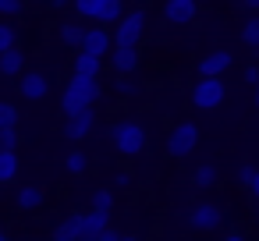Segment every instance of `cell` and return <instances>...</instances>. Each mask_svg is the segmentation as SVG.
<instances>
[{
    "label": "cell",
    "instance_id": "36",
    "mask_svg": "<svg viewBox=\"0 0 259 241\" xmlns=\"http://www.w3.org/2000/svg\"><path fill=\"white\" fill-rule=\"evenodd\" d=\"M224 241H245V237H241V234H227Z\"/></svg>",
    "mask_w": 259,
    "mask_h": 241
},
{
    "label": "cell",
    "instance_id": "19",
    "mask_svg": "<svg viewBox=\"0 0 259 241\" xmlns=\"http://www.w3.org/2000/svg\"><path fill=\"white\" fill-rule=\"evenodd\" d=\"M43 199H47V195H43L39 184H25V188L18 191V206H22V209H39Z\"/></svg>",
    "mask_w": 259,
    "mask_h": 241
},
{
    "label": "cell",
    "instance_id": "25",
    "mask_svg": "<svg viewBox=\"0 0 259 241\" xmlns=\"http://www.w3.org/2000/svg\"><path fill=\"white\" fill-rule=\"evenodd\" d=\"M93 209H100V213H110V209H114V191L100 188V191L93 195Z\"/></svg>",
    "mask_w": 259,
    "mask_h": 241
},
{
    "label": "cell",
    "instance_id": "1",
    "mask_svg": "<svg viewBox=\"0 0 259 241\" xmlns=\"http://www.w3.org/2000/svg\"><path fill=\"white\" fill-rule=\"evenodd\" d=\"M100 100V82L96 78H82V75H75L68 85H64V96H61V110L71 117V114H78V110H85V107H93Z\"/></svg>",
    "mask_w": 259,
    "mask_h": 241
},
{
    "label": "cell",
    "instance_id": "39",
    "mask_svg": "<svg viewBox=\"0 0 259 241\" xmlns=\"http://www.w3.org/2000/svg\"><path fill=\"white\" fill-rule=\"evenodd\" d=\"M0 241H8V234H4V230H0Z\"/></svg>",
    "mask_w": 259,
    "mask_h": 241
},
{
    "label": "cell",
    "instance_id": "14",
    "mask_svg": "<svg viewBox=\"0 0 259 241\" xmlns=\"http://www.w3.org/2000/svg\"><path fill=\"white\" fill-rule=\"evenodd\" d=\"M114 68L121 75H132L139 68V46H114Z\"/></svg>",
    "mask_w": 259,
    "mask_h": 241
},
{
    "label": "cell",
    "instance_id": "28",
    "mask_svg": "<svg viewBox=\"0 0 259 241\" xmlns=\"http://www.w3.org/2000/svg\"><path fill=\"white\" fill-rule=\"evenodd\" d=\"M18 146V131L15 128H0V149H15Z\"/></svg>",
    "mask_w": 259,
    "mask_h": 241
},
{
    "label": "cell",
    "instance_id": "27",
    "mask_svg": "<svg viewBox=\"0 0 259 241\" xmlns=\"http://www.w3.org/2000/svg\"><path fill=\"white\" fill-rule=\"evenodd\" d=\"M117 92H121V96H139V82L128 78V75H121V78H117Z\"/></svg>",
    "mask_w": 259,
    "mask_h": 241
},
{
    "label": "cell",
    "instance_id": "38",
    "mask_svg": "<svg viewBox=\"0 0 259 241\" xmlns=\"http://www.w3.org/2000/svg\"><path fill=\"white\" fill-rule=\"evenodd\" d=\"M50 8H64V0H50Z\"/></svg>",
    "mask_w": 259,
    "mask_h": 241
},
{
    "label": "cell",
    "instance_id": "17",
    "mask_svg": "<svg viewBox=\"0 0 259 241\" xmlns=\"http://www.w3.org/2000/svg\"><path fill=\"white\" fill-rule=\"evenodd\" d=\"M100 68H103V57H93V54H82V50H78V57H75V75H82V78H96Z\"/></svg>",
    "mask_w": 259,
    "mask_h": 241
},
{
    "label": "cell",
    "instance_id": "31",
    "mask_svg": "<svg viewBox=\"0 0 259 241\" xmlns=\"http://www.w3.org/2000/svg\"><path fill=\"white\" fill-rule=\"evenodd\" d=\"M252 174H255V167H248V163H245V167L238 170V181H241V184L248 188V181H252Z\"/></svg>",
    "mask_w": 259,
    "mask_h": 241
},
{
    "label": "cell",
    "instance_id": "11",
    "mask_svg": "<svg viewBox=\"0 0 259 241\" xmlns=\"http://www.w3.org/2000/svg\"><path fill=\"white\" fill-rule=\"evenodd\" d=\"M227 68H231V54L227 50H213L209 57L199 61V78H220Z\"/></svg>",
    "mask_w": 259,
    "mask_h": 241
},
{
    "label": "cell",
    "instance_id": "22",
    "mask_svg": "<svg viewBox=\"0 0 259 241\" xmlns=\"http://www.w3.org/2000/svg\"><path fill=\"white\" fill-rule=\"evenodd\" d=\"M11 46H18V29L11 22H0V54L11 50Z\"/></svg>",
    "mask_w": 259,
    "mask_h": 241
},
{
    "label": "cell",
    "instance_id": "9",
    "mask_svg": "<svg viewBox=\"0 0 259 241\" xmlns=\"http://www.w3.org/2000/svg\"><path fill=\"white\" fill-rule=\"evenodd\" d=\"M195 0H167L163 4V18L170 22V25H188L192 18H195Z\"/></svg>",
    "mask_w": 259,
    "mask_h": 241
},
{
    "label": "cell",
    "instance_id": "30",
    "mask_svg": "<svg viewBox=\"0 0 259 241\" xmlns=\"http://www.w3.org/2000/svg\"><path fill=\"white\" fill-rule=\"evenodd\" d=\"M241 78H245L248 85H259V68H255V64H248V68L241 71Z\"/></svg>",
    "mask_w": 259,
    "mask_h": 241
},
{
    "label": "cell",
    "instance_id": "29",
    "mask_svg": "<svg viewBox=\"0 0 259 241\" xmlns=\"http://www.w3.org/2000/svg\"><path fill=\"white\" fill-rule=\"evenodd\" d=\"M0 15H22V0H0Z\"/></svg>",
    "mask_w": 259,
    "mask_h": 241
},
{
    "label": "cell",
    "instance_id": "24",
    "mask_svg": "<svg viewBox=\"0 0 259 241\" xmlns=\"http://www.w3.org/2000/svg\"><path fill=\"white\" fill-rule=\"evenodd\" d=\"M85 167H89V156H85L82 149L68 153V170H71V174H85Z\"/></svg>",
    "mask_w": 259,
    "mask_h": 241
},
{
    "label": "cell",
    "instance_id": "15",
    "mask_svg": "<svg viewBox=\"0 0 259 241\" xmlns=\"http://www.w3.org/2000/svg\"><path fill=\"white\" fill-rule=\"evenodd\" d=\"M107 227V213L93 209V213H82V237L78 241H96V234Z\"/></svg>",
    "mask_w": 259,
    "mask_h": 241
},
{
    "label": "cell",
    "instance_id": "3",
    "mask_svg": "<svg viewBox=\"0 0 259 241\" xmlns=\"http://www.w3.org/2000/svg\"><path fill=\"white\" fill-rule=\"evenodd\" d=\"M75 11L96 25L121 22V0H75Z\"/></svg>",
    "mask_w": 259,
    "mask_h": 241
},
{
    "label": "cell",
    "instance_id": "5",
    "mask_svg": "<svg viewBox=\"0 0 259 241\" xmlns=\"http://www.w3.org/2000/svg\"><path fill=\"white\" fill-rule=\"evenodd\" d=\"M224 96H227V89L220 78H199V85L192 89V103L199 110H217L224 103Z\"/></svg>",
    "mask_w": 259,
    "mask_h": 241
},
{
    "label": "cell",
    "instance_id": "32",
    "mask_svg": "<svg viewBox=\"0 0 259 241\" xmlns=\"http://www.w3.org/2000/svg\"><path fill=\"white\" fill-rule=\"evenodd\" d=\"M96 241H117V230H114V227L107 223V227H103V230L96 234Z\"/></svg>",
    "mask_w": 259,
    "mask_h": 241
},
{
    "label": "cell",
    "instance_id": "10",
    "mask_svg": "<svg viewBox=\"0 0 259 241\" xmlns=\"http://www.w3.org/2000/svg\"><path fill=\"white\" fill-rule=\"evenodd\" d=\"M93 121H96V114H93V107H85V110H78V114H71V117H68L64 135H68L71 142H82V138L93 131Z\"/></svg>",
    "mask_w": 259,
    "mask_h": 241
},
{
    "label": "cell",
    "instance_id": "13",
    "mask_svg": "<svg viewBox=\"0 0 259 241\" xmlns=\"http://www.w3.org/2000/svg\"><path fill=\"white\" fill-rule=\"evenodd\" d=\"M22 71H25V54L18 46H11V50L0 54V78H18Z\"/></svg>",
    "mask_w": 259,
    "mask_h": 241
},
{
    "label": "cell",
    "instance_id": "7",
    "mask_svg": "<svg viewBox=\"0 0 259 241\" xmlns=\"http://www.w3.org/2000/svg\"><path fill=\"white\" fill-rule=\"evenodd\" d=\"M188 223H192L195 230H217V227L224 223V209H220L217 202H199V206H192Z\"/></svg>",
    "mask_w": 259,
    "mask_h": 241
},
{
    "label": "cell",
    "instance_id": "34",
    "mask_svg": "<svg viewBox=\"0 0 259 241\" xmlns=\"http://www.w3.org/2000/svg\"><path fill=\"white\" fill-rule=\"evenodd\" d=\"M241 4H245L248 11H259V0H241Z\"/></svg>",
    "mask_w": 259,
    "mask_h": 241
},
{
    "label": "cell",
    "instance_id": "6",
    "mask_svg": "<svg viewBox=\"0 0 259 241\" xmlns=\"http://www.w3.org/2000/svg\"><path fill=\"white\" fill-rule=\"evenodd\" d=\"M195 142H199V128H195L192 121H181V124L170 131V138H167V153H170V156H188V153L195 149Z\"/></svg>",
    "mask_w": 259,
    "mask_h": 241
},
{
    "label": "cell",
    "instance_id": "26",
    "mask_svg": "<svg viewBox=\"0 0 259 241\" xmlns=\"http://www.w3.org/2000/svg\"><path fill=\"white\" fill-rule=\"evenodd\" d=\"M18 124V110L11 103H0V128H15Z\"/></svg>",
    "mask_w": 259,
    "mask_h": 241
},
{
    "label": "cell",
    "instance_id": "37",
    "mask_svg": "<svg viewBox=\"0 0 259 241\" xmlns=\"http://www.w3.org/2000/svg\"><path fill=\"white\" fill-rule=\"evenodd\" d=\"M252 103H255V110H259V85H255V96H252Z\"/></svg>",
    "mask_w": 259,
    "mask_h": 241
},
{
    "label": "cell",
    "instance_id": "18",
    "mask_svg": "<svg viewBox=\"0 0 259 241\" xmlns=\"http://www.w3.org/2000/svg\"><path fill=\"white\" fill-rule=\"evenodd\" d=\"M18 174V156L15 149H0V184H11Z\"/></svg>",
    "mask_w": 259,
    "mask_h": 241
},
{
    "label": "cell",
    "instance_id": "16",
    "mask_svg": "<svg viewBox=\"0 0 259 241\" xmlns=\"http://www.w3.org/2000/svg\"><path fill=\"white\" fill-rule=\"evenodd\" d=\"M78 237H82V213H71L68 220H61V223H57L54 241H78Z\"/></svg>",
    "mask_w": 259,
    "mask_h": 241
},
{
    "label": "cell",
    "instance_id": "23",
    "mask_svg": "<svg viewBox=\"0 0 259 241\" xmlns=\"http://www.w3.org/2000/svg\"><path fill=\"white\" fill-rule=\"evenodd\" d=\"M195 184H199V188L217 184V167H213V163H199V167H195Z\"/></svg>",
    "mask_w": 259,
    "mask_h": 241
},
{
    "label": "cell",
    "instance_id": "33",
    "mask_svg": "<svg viewBox=\"0 0 259 241\" xmlns=\"http://www.w3.org/2000/svg\"><path fill=\"white\" fill-rule=\"evenodd\" d=\"M248 188H252V195H255V199H259V170H255V174H252V181H248Z\"/></svg>",
    "mask_w": 259,
    "mask_h": 241
},
{
    "label": "cell",
    "instance_id": "2",
    "mask_svg": "<svg viewBox=\"0 0 259 241\" xmlns=\"http://www.w3.org/2000/svg\"><path fill=\"white\" fill-rule=\"evenodd\" d=\"M110 142L121 149V156H139L142 149H146V128L139 124V121H114V128H110Z\"/></svg>",
    "mask_w": 259,
    "mask_h": 241
},
{
    "label": "cell",
    "instance_id": "4",
    "mask_svg": "<svg viewBox=\"0 0 259 241\" xmlns=\"http://www.w3.org/2000/svg\"><path fill=\"white\" fill-rule=\"evenodd\" d=\"M142 29H146V11H128V15L117 22V32H114L110 39H114V46H139Z\"/></svg>",
    "mask_w": 259,
    "mask_h": 241
},
{
    "label": "cell",
    "instance_id": "12",
    "mask_svg": "<svg viewBox=\"0 0 259 241\" xmlns=\"http://www.w3.org/2000/svg\"><path fill=\"white\" fill-rule=\"evenodd\" d=\"M18 89H22V96L25 100H43L47 96V89H50V82L39 75V71H22V82H18Z\"/></svg>",
    "mask_w": 259,
    "mask_h": 241
},
{
    "label": "cell",
    "instance_id": "35",
    "mask_svg": "<svg viewBox=\"0 0 259 241\" xmlns=\"http://www.w3.org/2000/svg\"><path fill=\"white\" fill-rule=\"evenodd\" d=\"M117 241H139L135 234H117Z\"/></svg>",
    "mask_w": 259,
    "mask_h": 241
},
{
    "label": "cell",
    "instance_id": "20",
    "mask_svg": "<svg viewBox=\"0 0 259 241\" xmlns=\"http://www.w3.org/2000/svg\"><path fill=\"white\" fill-rule=\"evenodd\" d=\"M82 36H85V25H78V22H64L61 25V43L64 46H78Z\"/></svg>",
    "mask_w": 259,
    "mask_h": 241
},
{
    "label": "cell",
    "instance_id": "21",
    "mask_svg": "<svg viewBox=\"0 0 259 241\" xmlns=\"http://www.w3.org/2000/svg\"><path fill=\"white\" fill-rule=\"evenodd\" d=\"M241 43L248 50H259V15H252L245 25H241Z\"/></svg>",
    "mask_w": 259,
    "mask_h": 241
},
{
    "label": "cell",
    "instance_id": "8",
    "mask_svg": "<svg viewBox=\"0 0 259 241\" xmlns=\"http://www.w3.org/2000/svg\"><path fill=\"white\" fill-rule=\"evenodd\" d=\"M110 46H114V39H110L107 25H93V29H85V36H82V43H78V50H82V54H93V57H103Z\"/></svg>",
    "mask_w": 259,
    "mask_h": 241
}]
</instances>
